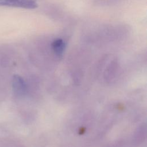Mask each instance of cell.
Returning a JSON list of instances; mask_svg holds the SVG:
<instances>
[{"label":"cell","instance_id":"obj_1","mask_svg":"<svg viewBox=\"0 0 147 147\" xmlns=\"http://www.w3.org/2000/svg\"><path fill=\"white\" fill-rule=\"evenodd\" d=\"M0 5L32 9L37 7V3L36 0H0Z\"/></svg>","mask_w":147,"mask_h":147},{"label":"cell","instance_id":"obj_2","mask_svg":"<svg viewBox=\"0 0 147 147\" xmlns=\"http://www.w3.org/2000/svg\"><path fill=\"white\" fill-rule=\"evenodd\" d=\"M52 48L57 56H62L65 49V42L61 38H57L52 43Z\"/></svg>","mask_w":147,"mask_h":147},{"label":"cell","instance_id":"obj_3","mask_svg":"<svg viewBox=\"0 0 147 147\" xmlns=\"http://www.w3.org/2000/svg\"><path fill=\"white\" fill-rule=\"evenodd\" d=\"M15 82V86L17 90L19 91L20 92H24V91L25 90V86L24 83V81L22 80V79L20 77H16V79L14 80Z\"/></svg>","mask_w":147,"mask_h":147}]
</instances>
